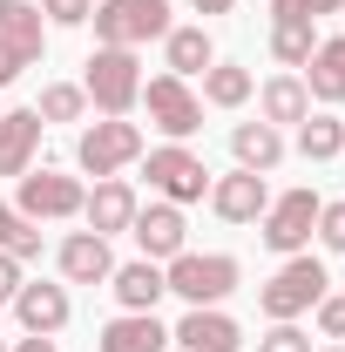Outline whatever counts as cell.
Listing matches in <instances>:
<instances>
[{"label": "cell", "instance_id": "cell-34", "mask_svg": "<svg viewBox=\"0 0 345 352\" xmlns=\"http://www.w3.org/2000/svg\"><path fill=\"white\" fill-rule=\"evenodd\" d=\"M7 251H14L21 264H41V251H47V244H41V223H21V237H14Z\"/></svg>", "mask_w": 345, "mask_h": 352}, {"label": "cell", "instance_id": "cell-41", "mask_svg": "<svg viewBox=\"0 0 345 352\" xmlns=\"http://www.w3.org/2000/svg\"><path fill=\"white\" fill-rule=\"evenodd\" d=\"M0 352H7V339H0Z\"/></svg>", "mask_w": 345, "mask_h": 352}, {"label": "cell", "instance_id": "cell-11", "mask_svg": "<svg viewBox=\"0 0 345 352\" xmlns=\"http://www.w3.org/2000/svg\"><path fill=\"white\" fill-rule=\"evenodd\" d=\"M129 237H135V251H142L149 264H170L176 251H190V217H183L176 204H163V197H149V204L135 210Z\"/></svg>", "mask_w": 345, "mask_h": 352}, {"label": "cell", "instance_id": "cell-12", "mask_svg": "<svg viewBox=\"0 0 345 352\" xmlns=\"http://www.w3.org/2000/svg\"><path fill=\"white\" fill-rule=\"evenodd\" d=\"M135 210H142V197H135L129 176H95V190L82 197V230H95V237H122L135 223Z\"/></svg>", "mask_w": 345, "mask_h": 352}, {"label": "cell", "instance_id": "cell-20", "mask_svg": "<svg viewBox=\"0 0 345 352\" xmlns=\"http://www.w3.org/2000/svg\"><path fill=\"white\" fill-rule=\"evenodd\" d=\"M304 116H311V95H304V75L278 68V75H271V82L258 88V122H271V129H298Z\"/></svg>", "mask_w": 345, "mask_h": 352}, {"label": "cell", "instance_id": "cell-14", "mask_svg": "<svg viewBox=\"0 0 345 352\" xmlns=\"http://www.w3.org/2000/svg\"><path fill=\"white\" fill-rule=\"evenodd\" d=\"M210 204L223 223H258L264 217V204H271V176H258V170H223V176H210Z\"/></svg>", "mask_w": 345, "mask_h": 352}, {"label": "cell", "instance_id": "cell-15", "mask_svg": "<svg viewBox=\"0 0 345 352\" xmlns=\"http://www.w3.org/2000/svg\"><path fill=\"white\" fill-rule=\"evenodd\" d=\"M54 271H61V285H109L115 251H109V237H95V230H68V237L54 244Z\"/></svg>", "mask_w": 345, "mask_h": 352}, {"label": "cell", "instance_id": "cell-40", "mask_svg": "<svg viewBox=\"0 0 345 352\" xmlns=\"http://www.w3.org/2000/svg\"><path fill=\"white\" fill-rule=\"evenodd\" d=\"M318 352H345V346H318Z\"/></svg>", "mask_w": 345, "mask_h": 352}, {"label": "cell", "instance_id": "cell-31", "mask_svg": "<svg viewBox=\"0 0 345 352\" xmlns=\"http://www.w3.org/2000/svg\"><path fill=\"white\" fill-rule=\"evenodd\" d=\"M258 352H318V346H311L304 325H271V332L258 339Z\"/></svg>", "mask_w": 345, "mask_h": 352}, {"label": "cell", "instance_id": "cell-10", "mask_svg": "<svg viewBox=\"0 0 345 352\" xmlns=\"http://www.w3.org/2000/svg\"><path fill=\"white\" fill-rule=\"evenodd\" d=\"M14 318H21V332H41V339H61L68 332V318H75V298H68V285L61 278H27L21 292H14Z\"/></svg>", "mask_w": 345, "mask_h": 352}, {"label": "cell", "instance_id": "cell-42", "mask_svg": "<svg viewBox=\"0 0 345 352\" xmlns=\"http://www.w3.org/2000/svg\"><path fill=\"white\" fill-rule=\"evenodd\" d=\"M339 14H345V7H339Z\"/></svg>", "mask_w": 345, "mask_h": 352}, {"label": "cell", "instance_id": "cell-23", "mask_svg": "<svg viewBox=\"0 0 345 352\" xmlns=\"http://www.w3.org/2000/svg\"><path fill=\"white\" fill-rule=\"evenodd\" d=\"M197 82H203V88H197V95H203V109H223V116H230V109H244V102L258 95V75H251L244 61H210Z\"/></svg>", "mask_w": 345, "mask_h": 352}, {"label": "cell", "instance_id": "cell-38", "mask_svg": "<svg viewBox=\"0 0 345 352\" xmlns=\"http://www.w3.org/2000/svg\"><path fill=\"white\" fill-rule=\"evenodd\" d=\"M190 7H197V14H203V21H216V14H230V7H237V0H190Z\"/></svg>", "mask_w": 345, "mask_h": 352}, {"label": "cell", "instance_id": "cell-1", "mask_svg": "<svg viewBox=\"0 0 345 352\" xmlns=\"http://www.w3.org/2000/svg\"><path fill=\"white\" fill-rule=\"evenodd\" d=\"M325 292H332V271H325V258L298 251V258H285V264H278V271L258 285V311L271 318V325H298V318L318 305Z\"/></svg>", "mask_w": 345, "mask_h": 352}, {"label": "cell", "instance_id": "cell-26", "mask_svg": "<svg viewBox=\"0 0 345 352\" xmlns=\"http://www.w3.org/2000/svg\"><path fill=\"white\" fill-rule=\"evenodd\" d=\"M311 47H318V21H271V61L278 68L298 75L304 61H311Z\"/></svg>", "mask_w": 345, "mask_h": 352}, {"label": "cell", "instance_id": "cell-17", "mask_svg": "<svg viewBox=\"0 0 345 352\" xmlns=\"http://www.w3.org/2000/svg\"><path fill=\"white\" fill-rule=\"evenodd\" d=\"M95 352H170V325L156 311H115L95 332Z\"/></svg>", "mask_w": 345, "mask_h": 352}, {"label": "cell", "instance_id": "cell-29", "mask_svg": "<svg viewBox=\"0 0 345 352\" xmlns=\"http://www.w3.org/2000/svg\"><path fill=\"white\" fill-rule=\"evenodd\" d=\"M34 7L47 28H88V14H95V0H34Z\"/></svg>", "mask_w": 345, "mask_h": 352}, {"label": "cell", "instance_id": "cell-33", "mask_svg": "<svg viewBox=\"0 0 345 352\" xmlns=\"http://www.w3.org/2000/svg\"><path fill=\"white\" fill-rule=\"evenodd\" d=\"M21 285H27V264L14 258V251H0V311L14 305V292H21Z\"/></svg>", "mask_w": 345, "mask_h": 352}, {"label": "cell", "instance_id": "cell-32", "mask_svg": "<svg viewBox=\"0 0 345 352\" xmlns=\"http://www.w3.org/2000/svg\"><path fill=\"white\" fill-rule=\"evenodd\" d=\"M325 0H271V21H325Z\"/></svg>", "mask_w": 345, "mask_h": 352}, {"label": "cell", "instance_id": "cell-36", "mask_svg": "<svg viewBox=\"0 0 345 352\" xmlns=\"http://www.w3.org/2000/svg\"><path fill=\"white\" fill-rule=\"evenodd\" d=\"M21 210H14V204H7V197H0V251H7V244H14V237H21Z\"/></svg>", "mask_w": 345, "mask_h": 352}, {"label": "cell", "instance_id": "cell-37", "mask_svg": "<svg viewBox=\"0 0 345 352\" xmlns=\"http://www.w3.org/2000/svg\"><path fill=\"white\" fill-rule=\"evenodd\" d=\"M7 352H61V346H54V339H41V332H21Z\"/></svg>", "mask_w": 345, "mask_h": 352}, {"label": "cell", "instance_id": "cell-7", "mask_svg": "<svg viewBox=\"0 0 345 352\" xmlns=\"http://www.w3.org/2000/svg\"><path fill=\"white\" fill-rule=\"evenodd\" d=\"M318 190L311 183H298V190H285V197H271L258 217V244L271 251V258H298V251H311V230H318Z\"/></svg>", "mask_w": 345, "mask_h": 352}, {"label": "cell", "instance_id": "cell-22", "mask_svg": "<svg viewBox=\"0 0 345 352\" xmlns=\"http://www.w3.org/2000/svg\"><path fill=\"white\" fill-rule=\"evenodd\" d=\"M285 129H271V122H237L230 129V156H237V170H258V176H271L278 163H285Z\"/></svg>", "mask_w": 345, "mask_h": 352}, {"label": "cell", "instance_id": "cell-28", "mask_svg": "<svg viewBox=\"0 0 345 352\" xmlns=\"http://www.w3.org/2000/svg\"><path fill=\"white\" fill-rule=\"evenodd\" d=\"M311 237H318L332 258H345V197L339 204H318V230H311Z\"/></svg>", "mask_w": 345, "mask_h": 352}, {"label": "cell", "instance_id": "cell-2", "mask_svg": "<svg viewBox=\"0 0 345 352\" xmlns=\"http://www.w3.org/2000/svg\"><path fill=\"white\" fill-rule=\"evenodd\" d=\"M142 54L135 47H95L82 61V95L95 116H135V102H142Z\"/></svg>", "mask_w": 345, "mask_h": 352}, {"label": "cell", "instance_id": "cell-19", "mask_svg": "<svg viewBox=\"0 0 345 352\" xmlns=\"http://www.w3.org/2000/svg\"><path fill=\"white\" fill-rule=\"evenodd\" d=\"M109 292H115V305H122V311H156L163 298H170V285H163V264H149V258L115 264V271H109Z\"/></svg>", "mask_w": 345, "mask_h": 352}, {"label": "cell", "instance_id": "cell-21", "mask_svg": "<svg viewBox=\"0 0 345 352\" xmlns=\"http://www.w3.org/2000/svg\"><path fill=\"white\" fill-rule=\"evenodd\" d=\"M210 61H216V41H210V28H203V21H190V28H170V34H163V75L197 82Z\"/></svg>", "mask_w": 345, "mask_h": 352}, {"label": "cell", "instance_id": "cell-30", "mask_svg": "<svg viewBox=\"0 0 345 352\" xmlns=\"http://www.w3.org/2000/svg\"><path fill=\"white\" fill-rule=\"evenodd\" d=\"M318 339H332V346H345V292H325L318 298Z\"/></svg>", "mask_w": 345, "mask_h": 352}, {"label": "cell", "instance_id": "cell-18", "mask_svg": "<svg viewBox=\"0 0 345 352\" xmlns=\"http://www.w3.org/2000/svg\"><path fill=\"white\" fill-rule=\"evenodd\" d=\"M304 75V95H311V109H339L345 102V34L311 47V61L298 68Z\"/></svg>", "mask_w": 345, "mask_h": 352}, {"label": "cell", "instance_id": "cell-8", "mask_svg": "<svg viewBox=\"0 0 345 352\" xmlns=\"http://www.w3.org/2000/svg\"><path fill=\"white\" fill-rule=\"evenodd\" d=\"M82 197H88L82 176L47 170V163H34L27 176H14V210L27 223H75L82 217Z\"/></svg>", "mask_w": 345, "mask_h": 352}, {"label": "cell", "instance_id": "cell-5", "mask_svg": "<svg viewBox=\"0 0 345 352\" xmlns=\"http://www.w3.org/2000/svg\"><path fill=\"white\" fill-rule=\"evenodd\" d=\"M88 28H95V47H142L163 41L176 21H170V0H95V14H88Z\"/></svg>", "mask_w": 345, "mask_h": 352}, {"label": "cell", "instance_id": "cell-13", "mask_svg": "<svg viewBox=\"0 0 345 352\" xmlns=\"http://www.w3.org/2000/svg\"><path fill=\"white\" fill-rule=\"evenodd\" d=\"M170 346H183V352H244V325L223 305H190L170 325Z\"/></svg>", "mask_w": 345, "mask_h": 352}, {"label": "cell", "instance_id": "cell-4", "mask_svg": "<svg viewBox=\"0 0 345 352\" xmlns=\"http://www.w3.org/2000/svg\"><path fill=\"white\" fill-rule=\"evenodd\" d=\"M163 285H170L183 305H223L244 285V264L230 258V251H176L163 264Z\"/></svg>", "mask_w": 345, "mask_h": 352}, {"label": "cell", "instance_id": "cell-16", "mask_svg": "<svg viewBox=\"0 0 345 352\" xmlns=\"http://www.w3.org/2000/svg\"><path fill=\"white\" fill-rule=\"evenodd\" d=\"M41 135H47V122L34 109H0V176H27L34 170Z\"/></svg>", "mask_w": 345, "mask_h": 352}, {"label": "cell", "instance_id": "cell-39", "mask_svg": "<svg viewBox=\"0 0 345 352\" xmlns=\"http://www.w3.org/2000/svg\"><path fill=\"white\" fill-rule=\"evenodd\" d=\"M325 7H332V14H339V7H345V0H325Z\"/></svg>", "mask_w": 345, "mask_h": 352}, {"label": "cell", "instance_id": "cell-3", "mask_svg": "<svg viewBox=\"0 0 345 352\" xmlns=\"http://www.w3.org/2000/svg\"><path fill=\"white\" fill-rule=\"evenodd\" d=\"M142 149H149L142 122L102 116V122H82V135H75V170L82 176H122V170L142 163Z\"/></svg>", "mask_w": 345, "mask_h": 352}, {"label": "cell", "instance_id": "cell-9", "mask_svg": "<svg viewBox=\"0 0 345 352\" xmlns=\"http://www.w3.org/2000/svg\"><path fill=\"white\" fill-rule=\"evenodd\" d=\"M135 109H149V129L163 135V142H190V135L203 129V95L183 82V75H149Z\"/></svg>", "mask_w": 345, "mask_h": 352}, {"label": "cell", "instance_id": "cell-27", "mask_svg": "<svg viewBox=\"0 0 345 352\" xmlns=\"http://www.w3.org/2000/svg\"><path fill=\"white\" fill-rule=\"evenodd\" d=\"M34 116H41L47 129H54V122H88V95H82V82H47L41 102H34Z\"/></svg>", "mask_w": 345, "mask_h": 352}, {"label": "cell", "instance_id": "cell-6", "mask_svg": "<svg viewBox=\"0 0 345 352\" xmlns=\"http://www.w3.org/2000/svg\"><path fill=\"white\" fill-rule=\"evenodd\" d=\"M142 176H149V197H163L176 210H190V204L210 197V163H203L190 142H156V149H142Z\"/></svg>", "mask_w": 345, "mask_h": 352}, {"label": "cell", "instance_id": "cell-35", "mask_svg": "<svg viewBox=\"0 0 345 352\" xmlns=\"http://www.w3.org/2000/svg\"><path fill=\"white\" fill-rule=\"evenodd\" d=\"M27 68H34V61H27L21 47H14V41H0V88H14L21 75H27Z\"/></svg>", "mask_w": 345, "mask_h": 352}, {"label": "cell", "instance_id": "cell-25", "mask_svg": "<svg viewBox=\"0 0 345 352\" xmlns=\"http://www.w3.org/2000/svg\"><path fill=\"white\" fill-rule=\"evenodd\" d=\"M298 156L304 163H339L345 156V122L332 116V109H311L298 122Z\"/></svg>", "mask_w": 345, "mask_h": 352}, {"label": "cell", "instance_id": "cell-24", "mask_svg": "<svg viewBox=\"0 0 345 352\" xmlns=\"http://www.w3.org/2000/svg\"><path fill=\"white\" fill-rule=\"evenodd\" d=\"M0 41H14L27 61H41L47 54V21L34 0H0Z\"/></svg>", "mask_w": 345, "mask_h": 352}]
</instances>
